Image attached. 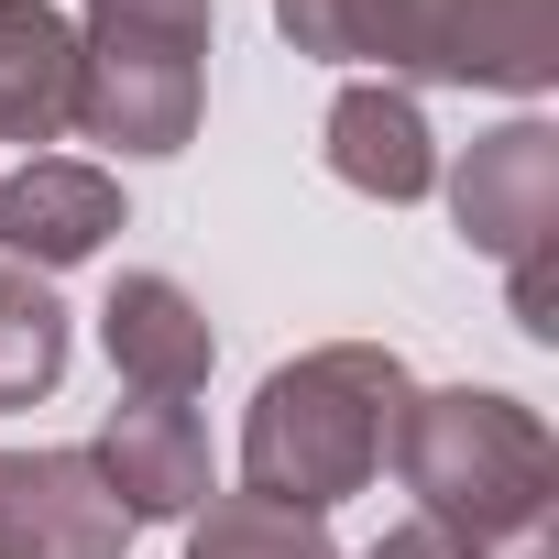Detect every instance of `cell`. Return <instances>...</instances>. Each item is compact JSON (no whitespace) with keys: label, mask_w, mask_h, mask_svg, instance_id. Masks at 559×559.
<instances>
[{"label":"cell","mask_w":559,"mask_h":559,"mask_svg":"<svg viewBox=\"0 0 559 559\" xmlns=\"http://www.w3.org/2000/svg\"><path fill=\"white\" fill-rule=\"evenodd\" d=\"M428 526H450L472 559H559V439L504 384H439L406 395L395 450Z\"/></svg>","instance_id":"6da1fadb"},{"label":"cell","mask_w":559,"mask_h":559,"mask_svg":"<svg viewBox=\"0 0 559 559\" xmlns=\"http://www.w3.org/2000/svg\"><path fill=\"white\" fill-rule=\"evenodd\" d=\"M406 362L384 341H330V352H297L252 384V417H241V493L263 504H297V515H330L352 504L384 450H395V417H406Z\"/></svg>","instance_id":"7a4b0ae2"},{"label":"cell","mask_w":559,"mask_h":559,"mask_svg":"<svg viewBox=\"0 0 559 559\" xmlns=\"http://www.w3.org/2000/svg\"><path fill=\"white\" fill-rule=\"evenodd\" d=\"M274 34L319 67L373 78H450L537 99L559 78V0H274Z\"/></svg>","instance_id":"3957f363"},{"label":"cell","mask_w":559,"mask_h":559,"mask_svg":"<svg viewBox=\"0 0 559 559\" xmlns=\"http://www.w3.org/2000/svg\"><path fill=\"white\" fill-rule=\"evenodd\" d=\"M450 219H461V241L493 252L504 274L537 263V252H559V121H537V110L493 121V132L450 165Z\"/></svg>","instance_id":"277c9868"},{"label":"cell","mask_w":559,"mask_h":559,"mask_svg":"<svg viewBox=\"0 0 559 559\" xmlns=\"http://www.w3.org/2000/svg\"><path fill=\"white\" fill-rule=\"evenodd\" d=\"M132 515L88 450H0V559H121Z\"/></svg>","instance_id":"5b68a950"},{"label":"cell","mask_w":559,"mask_h":559,"mask_svg":"<svg viewBox=\"0 0 559 559\" xmlns=\"http://www.w3.org/2000/svg\"><path fill=\"white\" fill-rule=\"evenodd\" d=\"M88 461H99V483H110V504H121L132 526L198 515V504L219 493V483H209V428H198V406H176V395L110 406L99 439H88Z\"/></svg>","instance_id":"8992f818"},{"label":"cell","mask_w":559,"mask_h":559,"mask_svg":"<svg viewBox=\"0 0 559 559\" xmlns=\"http://www.w3.org/2000/svg\"><path fill=\"white\" fill-rule=\"evenodd\" d=\"M121 230V176L78 165V154H23L0 176V252L23 274H67Z\"/></svg>","instance_id":"52a82bcc"},{"label":"cell","mask_w":559,"mask_h":559,"mask_svg":"<svg viewBox=\"0 0 559 559\" xmlns=\"http://www.w3.org/2000/svg\"><path fill=\"white\" fill-rule=\"evenodd\" d=\"M99 352H110V373L132 395H176L187 406L209 384V362H219V330H209V308L176 274H121L110 308H99Z\"/></svg>","instance_id":"ba28073f"},{"label":"cell","mask_w":559,"mask_h":559,"mask_svg":"<svg viewBox=\"0 0 559 559\" xmlns=\"http://www.w3.org/2000/svg\"><path fill=\"white\" fill-rule=\"evenodd\" d=\"M330 176H341L352 198L417 209V198L439 187V132H428L417 88H395V78H352V88L330 99Z\"/></svg>","instance_id":"9c48e42d"},{"label":"cell","mask_w":559,"mask_h":559,"mask_svg":"<svg viewBox=\"0 0 559 559\" xmlns=\"http://www.w3.org/2000/svg\"><path fill=\"white\" fill-rule=\"evenodd\" d=\"M78 132V23L56 0H0V143H67Z\"/></svg>","instance_id":"30bf717a"},{"label":"cell","mask_w":559,"mask_h":559,"mask_svg":"<svg viewBox=\"0 0 559 559\" xmlns=\"http://www.w3.org/2000/svg\"><path fill=\"white\" fill-rule=\"evenodd\" d=\"M67 352H78V330H67L56 286L0 263V406H45L67 384Z\"/></svg>","instance_id":"8fae6325"},{"label":"cell","mask_w":559,"mask_h":559,"mask_svg":"<svg viewBox=\"0 0 559 559\" xmlns=\"http://www.w3.org/2000/svg\"><path fill=\"white\" fill-rule=\"evenodd\" d=\"M187 559H341V548H330V515L263 504V493H209L187 515Z\"/></svg>","instance_id":"7c38bea8"},{"label":"cell","mask_w":559,"mask_h":559,"mask_svg":"<svg viewBox=\"0 0 559 559\" xmlns=\"http://www.w3.org/2000/svg\"><path fill=\"white\" fill-rule=\"evenodd\" d=\"M78 34H143V45H198L209 56V0H88Z\"/></svg>","instance_id":"4fadbf2b"},{"label":"cell","mask_w":559,"mask_h":559,"mask_svg":"<svg viewBox=\"0 0 559 559\" xmlns=\"http://www.w3.org/2000/svg\"><path fill=\"white\" fill-rule=\"evenodd\" d=\"M362 559H472V548H461L450 526H428V515H406V526H395V537H373Z\"/></svg>","instance_id":"5bb4252c"}]
</instances>
